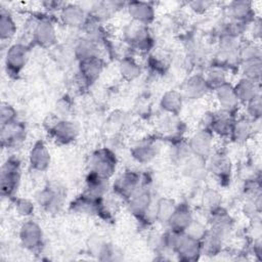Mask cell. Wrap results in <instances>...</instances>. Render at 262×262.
I'll use <instances>...</instances> for the list:
<instances>
[{"instance_id": "cell-22", "label": "cell", "mask_w": 262, "mask_h": 262, "mask_svg": "<svg viewBox=\"0 0 262 262\" xmlns=\"http://www.w3.org/2000/svg\"><path fill=\"white\" fill-rule=\"evenodd\" d=\"M235 117V114L218 108L211 114V121L208 130H210L214 136L220 138H229Z\"/></svg>"}, {"instance_id": "cell-37", "label": "cell", "mask_w": 262, "mask_h": 262, "mask_svg": "<svg viewBox=\"0 0 262 262\" xmlns=\"http://www.w3.org/2000/svg\"><path fill=\"white\" fill-rule=\"evenodd\" d=\"M237 68L243 78L260 84L262 75V58H254L241 61Z\"/></svg>"}, {"instance_id": "cell-29", "label": "cell", "mask_w": 262, "mask_h": 262, "mask_svg": "<svg viewBox=\"0 0 262 262\" xmlns=\"http://www.w3.org/2000/svg\"><path fill=\"white\" fill-rule=\"evenodd\" d=\"M233 88L241 105H245L260 94V84L243 77L233 84Z\"/></svg>"}, {"instance_id": "cell-4", "label": "cell", "mask_w": 262, "mask_h": 262, "mask_svg": "<svg viewBox=\"0 0 262 262\" xmlns=\"http://www.w3.org/2000/svg\"><path fill=\"white\" fill-rule=\"evenodd\" d=\"M124 42L133 50L146 53L154 47V38L148 26L132 21L123 32Z\"/></svg>"}, {"instance_id": "cell-51", "label": "cell", "mask_w": 262, "mask_h": 262, "mask_svg": "<svg viewBox=\"0 0 262 262\" xmlns=\"http://www.w3.org/2000/svg\"><path fill=\"white\" fill-rule=\"evenodd\" d=\"M187 5L193 12L198 14H203L208 10H210L212 6H214V2L207 1V0H195V1L189 2Z\"/></svg>"}, {"instance_id": "cell-20", "label": "cell", "mask_w": 262, "mask_h": 262, "mask_svg": "<svg viewBox=\"0 0 262 262\" xmlns=\"http://www.w3.org/2000/svg\"><path fill=\"white\" fill-rule=\"evenodd\" d=\"M159 152V144L155 138L145 137L136 141L130 148V155L139 164H148Z\"/></svg>"}, {"instance_id": "cell-19", "label": "cell", "mask_w": 262, "mask_h": 262, "mask_svg": "<svg viewBox=\"0 0 262 262\" xmlns=\"http://www.w3.org/2000/svg\"><path fill=\"white\" fill-rule=\"evenodd\" d=\"M259 122H254L245 115L236 116L231 127L229 139L237 144L246 143L255 135Z\"/></svg>"}, {"instance_id": "cell-26", "label": "cell", "mask_w": 262, "mask_h": 262, "mask_svg": "<svg viewBox=\"0 0 262 262\" xmlns=\"http://www.w3.org/2000/svg\"><path fill=\"white\" fill-rule=\"evenodd\" d=\"M125 6L126 2L122 1H98L94 2L87 12L90 17L103 24Z\"/></svg>"}, {"instance_id": "cell-1", "label": "cell", "mask_w": 262, "mask_h": 262, "mask_svg": "<svg viewBox=\"0 0 262 262\" xmlns=\"http://www.w3.org/2000/svg\"><path fill=\"white\" fill-rule=\"evenodd\" d=\"M30 34L33 42L42 48H53L57 45V31L49 16L33 17L29 20Z\"/></svg>"}, {"instance_id": "cell-10", "label": "cell", "mask_w": 262, "mask_h": 262, "mask_svg": "<svg viewBox=\"0 0 262 262\" xmlns=\"http://www.w3.org/2000/svg\"><path fill=\"white\" fill-rule=\"evenodd\" d=\"M207 171L220 184L227 183L232 174V162L224 151L214 150L207 159Z\"/></svg>"}, {"instance_id": "cell-6", "label": "cell", "mask_w": 262, "mask_h": 262, "mask_svg": "<svg viewBox=\"0 0 262 262\" xmlns=\"http://www.w3.org/2000/svg\"><path fill=\"white\" fill-rule=\"evenodd\" d=\"M47 131L58 144H70L79 136V127L76 122L69 119H60L55 115L49 118Z\"/></svg>"}, {"instance_id": "cell-24", "label": "cell", "mask_w": 262, "mask_h": 262, "mask_svg": "<svg viewBox=\"0 0 262 262\" xmlns=\"http://www.w3.org/2000/svg\"><path fill=\"white\" fill-rule=\"evenodd\" d=\"M51 155L43 140H36L29 151V165L36 172H45L50 165Z\"/></svg>"}, {"instance_id": "cell-42", "label": "cell", "mask_w": 262, "mask_h": 262, "mask_svg": "<svg viewBox=\"0 0 262 262\" xmlns=\"http://www.w3.org/2000/svg\"><path fill=\"white\" fill-rule=\"evenodd\" d=\"M201 202L204 209L208 213H211L222 207V195L216 189L207 188L202 194Z\"/></svg>"}, {"instance_id": "cell-50", "label": "cell", "mask_w": 262, "mask_h": 262, "mask_svg": "<svg viewBox=\"0 0 262 262\" xmlns=\"http://www.w3.org/2000/svg\"><path fill=\"white\" fill-rule=\"evenodd\" d=\"M261 19L259 17H255L251 23L248 24L246 34L248 33L251 37V41L259 42L261 37Z\"/></svg>"}, {"instance_id": "cell-12", "label": "cell", "mask_w": 262, "mask_h": 262, "mask_svg": "<svg viewBox=\"0 0 262 262\" xmlns=\"http://www.w3.org/2000/svg\"><path fill=\"white\" fill-rule=\"evenodd\" d=\"M63 195V191L60 187L48 184L36 193L35 200L37 205L45 212L54 214L61 209L64 199Z\"/></svg>"}, {"instance_id": "cell-30", "label": "cell", "mask_w": 262, "mask_h": 262, "mask_svg": "<svg viewBox=\"0 0 262 262\" xmlns=\"http://www.w3.org/2000/svg\"><path fill=\"white\" fill-rule=\"evenodd\" d=\"M183 173L192 180H202L207 174V160L195 155H190L182 163Z\"/></svg>"}, {"instance_id": "cell-16", "label": "cell", "mask_w": 262, "mask_h": 262, "mask_svg": "<svg viewBox=\"0 0 262 262\" xmlns=\"http://www.w3.org/2000/svg\"><path fill=\"white\" fill-rule=\"evenodd\" d=\"M26 125L19 120L1 126L0 140L3 148H15L26 140Z\"/></svg>"}, {"instance_id": "cell-14", "label": "cell", "mask_w": 262, "mask_h": 262, "mask_svg": "<svg viewBox=\"0 0 262 262\" xmlns=\"http://www.w3.org/2000/svg\"><path fill=\"white\" fill-rule=\"evenodd\" d=\"M214 138L210 130L204 128L196 130L187 140L191 154L207 160L214 151Z\"/></svg>"}, {"instance_id": "cell-43", "label": "cell", "mask_w": 262, "mask_h": 262, "mask_svg": "<svg viewBox=\"0 0 262 262\" xmlns=\"http://www.w3.org/2000/svg\"><path fill=\"white\" fill-rule=\"evenodd\" d=\"M245 116L254 122L260 121L262 117V99L261 94L250 100L245 105Z\"/></svg>"}, {"instance_id": "cell-21", "label": "cell", "mask_w": 262, "mask_h": 262, "mask_svg": "<svg viewBox=\"0 0 262 262\" xmlns=\"http://www.w3.org/2000/svg\"><path fill=\"white\" fill-rule=\"evenodd\" d=\"M125 8L132 21L148 26L156 18V9L151 2L129 1Z\"/></svg>"}, {"instance_id": "cell-31", "label": "cell", "mask_w": 262, "mask_h": 262, "mask_svg": "<svg viewBox=\"0 0 262 262\" xmlns=\"http://www.w3.org/2000/svg\"><path fill=\"white\" fill-rule=\"evenodd\" d=\"M184 98L178 90H167L160 99V107L165 114L178 116L182 110Z\"/></svg>"}, {"instance_id": "cell-5", "label": "cell", "mask_w": 262, "mask_h": 262, "mask_svg": "<svg viewBox=\"0 0 262 262\" xmlns=\"http://www.w3.org/2000/svg\"><path fill=\"white\" fill-rule=\"evenodd\" d=\"M146 184L140 173L135 170H125L113 182L112 188L116 196L128 201L142 185Z\"/></svg>"}, {"instance_id": "cell-15", "label": "cell", "mask_w": 262, "mask_h": 262, "mask_svg": "<svg viewBox=\"0 0 262 262\" xmlns=\"http://www.w3.org/2000/svg\"><path fill=\"white\" fill-rule=\"evenodd\" d=\"M104 69V60L101 56L78 61V78L81 84L89 87L94 84Z\"/></svg>"}, {"instance_id": "cell-48", "label": "cell", "mask_w": 262, "mask_h": 262, "mask_svg": "<svg viewBox=\"0 0 262 262\" xmlns=\"http://www.w3.org/2000/svg\"><path fill=\"white\" fill-rule=\"evenodd\" d=\"M53 57L60 63H69L72 59H75L73 47L66 46H54L53 48Z\"/></svg>"}, {"instance_id": "cell-40", "label": "cell", "mask_w": 262, "mask_h": 262, "mask_svg": "<svg viewBox=\"0 0 262 262\" xmlns=\"http://www.w3.org/2000/svg\"><path fill=\"white\" fill-rule=\"evenodd\" d=\"M243 214L250 221L260 220L261 214V194L256 196H248L242 207Z\"/></svg>"}, {"instance_id": "cell-35", "label": "cell", "mask_w": 262, "mask_h": 262, "mask_svg": "<svg viewBox=\"0 0 262 262\" xmlns=\"http://www.w3.org/2000/svg\"><path fill=\"white\" fill-rule=\"evenodd\" d=\"M224 238L208 228L207 233L201 239L202 255L216 256L222 252Z\"/></svg>"}, {"instance_id": "cell-52", "label": "cell", "mask_w": 262, "mask_h": 262, "mask_svg": "<svg viewBox=\"0 0 262 262\" xmlns=\"http://www.w3.org/2000/svg\"><path fill=\"white\" fill-rule=\"evenodd\" d=\"M41 4L47 12H59L66 3L60 1L50 0V1H43Z\"/></svg>"}, {"instance_id": "cell-17", "label": "cell", "mask_w": 262, "mask_h": 262, "mask_svg": "<svg viewBox=\"0 0 262 262\" xmlns=\"http://www.w3.org/2000/svg\"><path fill=\"white\" fill-rule=\"evenodd\" d=\"M58 17L64 27L82 30L88 18V12L80 4L66 3L58 12Z\"/></svg>"}, {"instance_id": "cell-8", "label": "cell", "mask_w": 262, "mask_h": 262, "mask_svg": "<svg viewBox=\"0 0 262 262\" xmlns=\"http://www.w3.org/2000/svg\"><path fill=\"white\" fill-rule=\"evenodd\" d=\"M70 210L87 216H96L105 218L110 215L104 199H94L86 193L78 195L70 205Z\"/></svg>"}, {"instance_id": "cell-28", "label": "cell", "mask_w": 262, "mask_h": 262, "mask_svg": "<svg viewBox=\"0 0 262 262\" xmlns=\"http://www.w3.org/2000/svg\"><path fill=\"white\" fill-rule=\"evenodd\" d=\"M73 51L75 55V59L77 61H81L84 59L98 57L100 56L101 48L100 45L93 40L82 36L76 40L73 45Z\"/></svg>"}, {"instance_id": "cell-27", "label": "cell", "mask_w": 262, "mask_h": 262, "mask_svg": "<svg viewBox=\"0 0 262 262\" xmlns=\"http://www.w3.org/2000/svg\"><path fill=\"white\" fill-rule=\"evenodd\" d=\"M193 219L194 218L190 207L185 203H181L177 204V207L169 219L167 225L172 231L184 232Z\"/></svg>"}, {"instance_id": "cell-44", "label": "cell", "mask_w": 262, "mask_h": 262, "mask_svg": "<svg viewBox=\"0 0 262 262\" xmlns=\"http://www.w3.org/2000/svg\"><path fill=\"white\" fill-rule=\"evenodd\" d=\"M125 124V116L120 112H113L105 121V132L107 134H117Z\"/></svg>"}, {"instance_id": "cell-18", "label": "cell", "mask_w": 262, "mask_h": 262, "mask_svg": "<svg viewBox=\"0 0 262 262\" xmlns=\"http://www.w3.org/2000/svg\"><path fill=\"white\" fill-rule=\"evenodd\" d=\"M219 110L236 114L241 103L236 97L233 84L228 81L212 89Z\"/></svg>"}, {"instance_id": "cell-32", "label": "cell", "mask_w": 262, "mask_h": 262, "mask_svg": "<svg viewBox=\"0 0 262 262\" xmlns=\"http://www.w3.org/2000/svg\"><path fill=\"white\" fill-rule=\"evenodd\" d=\"M88 253L99 260H112L115 251L106 241L99 235H93L89 237L87 242Z\"/></svg>"}, {"instance_id": "cell-13", "label": "cell", "mask_w": 262, "mask_h": 262, "mask_svg": "<svg viewBox=\"0 0 262 262\" xmlns=\"http://www.w3.org/2000/svg\"><path fill=\"white\" fill-rule=\"evenodd\" d=\"M212 91L210 85L203 74H193L189 76L181 85L180 93L184 100L194 101L204 98Z\"/></svg>"}, {"instance_id": "cell-41", "label": "cell", "mask_w": 262, "mask_h": 262, "mask_svg": "<svg viewBox=\"0 0 262 262\" xmlns=\"http://www.w3.org/2000/svg\"><path fill=\"white\" fill-rule=\"evenodd\" d=\"M254 58H262V52L259 42H254L251 40L243 41L238 49L239 62Z\"/></svg>"}, {"instance_id": "cell-49", "label": "cell", "mask_w": 262, "mask_h": 262, "mask_svg": "<svg viewBox=\"0 0 262 262\" xmlns=\"http://www.w3.org/2000/svg\"><path fill=\"white\" fill-rule=\"evenodd\" d=\"M72 111V103L68 96L61 97L55 106V116L60 119H68V116L70 115Z\"/></svg>"}, {"instance_id": "cell-34", "label": "cell", "mask_w": 262, "mask_h": 262, "mask_svg": "<svg viewBox=\"0 0 262 262\" xmlns=\"http://www.w3.org/2000/svg\"><path fill=\"white\" fill-rule=\"evenodd\" d=\"M177 207L174 199L163 196L154 206V219L162 224H167Z\"/></svg>"}, {"instance_id": "cell-7", "label": "cell", "mask_w": 262, "mask_h": 262, "mask_svg": "<svg viewBox=\"0 0 262 262\" xmlns=\"http://www.w3.org/2000/svg\"><path fill=\"white\" fill-rule=\"evenodd\" d=\"M30 48L24 42H15L7 47L4 56V67L7 75L16 78L25 69L29 59Z\"/></svg>"}, {"instance_id": "cell-2", "label": "cell", "mask_w": 262, "mask_h": 262, "mask_svg": "<svg viewBox=\"0 0 262 262\" xmlns=\"http://www.w3.org/2000/svg\"><path fill=\"white\" fill-rule=\"evenodd\" d=\"M118 167V159L115 151L106 146L92 151L88 161V172L105 179H111Z\"/></svg>"}, {"instance_id": "cell-39", "label": "cell", "mask_w": 262, "mask_h": 262, "mask_svg": "<svg viewBox=\"0 0 262 262\" xmlns=\"http://www.w3.org/2000/svg\"><path fill=\"white\" fill-rule=\"evenodd\" d=\"M227 72H228V70L226 68L211 62L207 67L205 74H203V75H204L205 79L207 80L208 84L210 85L211 89H213V88L227 82Z\"/></svg>"}, {"instance_id": "cell-36", "label": "cell", "mask_w": 262, "mask_h": 262, "mask_svg": "<svg viewBox=\"0 0 262 262\" xmlns=\"http://www.w3.org/2000/svg\"><path fill=\"white\" fill-rule=\"evenodd\" d=\"M118 70L121 77L126 81H133L141 75V66L130 55L123 56L120 59Z\"/></svg>"}, {"instance_id": "cell-23", "label": "cell", "mask_w": 262, "mask_h": 262, "mask_svg": "<svg viewBox=\"0 0 262 262\" xmlns=\"http://www.w3.org/2000/svg\"><path fill=\"white\" fill-rule=\"evenodd\" d=\"M208 228L225 239L233 229V219L226 210L220 207L209 213Z\"/></svg>"}, {"instance_id": "cell-11", "label": "cell", "mask_w": 262, "mask_h": 262, "mask_svg": "<svg viewBox=\"0 0 262 262\" xmlns=\"http://www.w3.org/2000/svg\"><path fill=\"white\" fill-rule=\"evenodd\" d=\"M152 207V193L147 184L142 185L128 201V211L139 221L146 220L150 216Z\"/></svg>"}, {"instance_id": "cell-25", "label": "cell", "mask_w": 262, "mask_h": 262, "mask_svg": "<svg viewBox=\"0 0 262 262\" xmlns=\"http://www.w3.org/2000/svg\"><path fill=\"white\" fill-rule=\"evenodd\" d=\"M226 14L228 19L244 24H249L256 17L253 3L246 0L229 2L226 7Z\"/></svg>"}, {"instance_id": "cell-3", "label": "cell", "mask_w": 262, "mask_h": 262, "mask_svg": "<svg viewBox=\"0 0 262 262\" xmlns=\"http://www.w3.org/2000/svg\"><path fill=\"white\" fill-rule=\"evenodd\" d=\"M21 167L16 157H9L0 169V190L3 198H14L20 183Z\"/></svg>"}, {"instance_id": "cell-9", "label": "cell", "mask_w": 262, "mask_h": 262, "mask_svg": "<svg viewBox=\"0 0 262 262\" xmlns=\"http://www.w3.org/2000/svg\"><path fill=\"white\" fill-rule=\"evenodd\" d=\"M20 245L29 252L38 253L44 245V234L41 226L34 220L25 221L18 230Z\"/></svg>"}, {"instance_id": "cell-45", "label": "cell", "mask_w": 262, "mask_h": 262, "mask_svg": "<svg viewBox=\"0 0 262 262\" xmlns=\"http://www.w3.org/2000/svg\"><path fill=\"white\" fill-rule=\"evenodd\" d=\"M14 209L18 216L27 218L33 215L35 211V203L27 198H15Z\"/></svg>"}, {"instance_id": "cell-38", "label": "cell", "mask_w": 262, "mask_h": 262, "mask_svg": "<svg viewBox=\"0 0 262 262\" xmlns=\"http://www.w3.org/2000/svg\"><path fill=\"white\" fill-rule=\"evenodd\" d=\"M17 31L16 23L12 14L5 8L0 11V39L2 42L10 41L14 38Z\"/></svg>"}, {"instance_id": "cell-47", "label": "cell", "mask_w": 262, "mask_h": 262, "mask_svg": "<svg viewBox=\"0 0 262 262\" xmlns=\"http://www.w3.org/2000/svg\"><path fill=\"white\" fill-rule=\"evenodd\" d=\"M207 231H208V225L202 223L199 220L193 219L191 221V223L188 225V227L185 229L184 232L186 234H188L189 236L201 241L205 236Z\"/></svg>"}, {"instance_id": "cell-33", "label": "cell", "mask_w": 262, "mask_h": 262, "mask_svg": "<svg viewBox=\"0 0 262 262\" xmlns=\"http://www.w3.org/2000/svg\"><path fill=\"white\" fill-rule=\"evenodd\" d=\"M108 190V179L88 172L85 180L84 193L94 199H104Z\"/></svg>"}, {"instance_id": "cell-46", "label": "cell", "mask_w": 262, "mask_h": 262, "mask_svg": "<svg viewBox=\"0 0 262 262\" xmlns=\"http://www.w3.org/2000/svg\"><path fill=\"white\" fill-rule=\"evenodd\" d=\"M17 119V111L8 102H1L0 104V124L5 125L14 122Z\"/></svg>"}]
</instances>
